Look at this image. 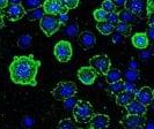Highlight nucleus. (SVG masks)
I'll list each match as a JSON object with an SVG mask.
<instances>
[{
	"instance_id": "f257e3e1",
	"label": "nucleus",
	"mask_w": 154,
	"mask_h": 129,
	"mask_svg": "<svg viewBox=\"0 0 154 129\" xmlns=\"http://www.w3.org/2000/svg\"><path fill=\"white\" fill-rule=\"evenodd\" d=\"M41 67V61L35 60L34 55H21L15 57L9 65V75L12 82L19 85L36 86V76Z\"/></svg>"
},
{
	"instance_id": "f03ea898",
	"label": "nucleus",
	"mask_w": 154,
	"mask_h": 129,
	"mask_svg": "<svg viewBox=\"0 0 154 129\" xmlns=\"http://www.w3.org/2000/svg\"><path fill=\"white\" fill-rule=\"evenodd\" d=\"M94 116V110L92 104L86 100H78L77 105L73 108V118L77 122L86 123L92 120Z\"/></svg>"
},
{
	"instance_id": "7ed1b4c3",
	"label": "nucleus",
	"mask_w": 154,
	"mask_h": 129,
	"mask_svg": "<svg viewBox=\"0 0 154 129\" xmlns=\"http://www.w3.org/2000/svg\"><path fill=\"white\" fill-rule=\"evenodd\" d=\"M78 88L74 82H59L52 90V96L58 100H65L69 97H74Z\"/></svg>"
},
{
	"instance_id": "20e7f679",
	"label": "nucleus",
	"mask_w": 154,
	"mask_h": 129,
	"mask_svg": "<svg viewBox=\"0 0 154 129\" xmlns=\"http://www.w3.org/2000/svg\"><path fill=\"white\" fill-rule=\"evenodd\" d=\"M39 28L49 37L54 35L60 28V23H59V20H58V16L45 14L39 20Z\"/></svg>"
},
{
	"instance_id": "39448f33",
	"label": "nucleus",
	"mask_w": 154,
	"mask_h": 129,
	"mask_svg": "<svg viewBox=\"0 0 154 129\" xmlns=\"http://www.w3.org/2000/svg\"><path fill=\"white\" fill-rule=\"evenodd\" d=\"M89 66L95 69L97 74L106 75L107 72L110 69L111 61L107 54H97L89 59Z\"/></svg>"
},
{
	"instance_id": "423d86ee",
	"label": "nucleus",
	"mask_w": 154,
	"mask_h": 129,
	"mask_svg": "<svg viewBox=\"0 0 154 129\" xmlns=\"http://www.w3.org/2000/svg\"><path fill=\"white\" fill-rule=\"evenodd\" d=\"M54 53L58 61L67 62V61L71 60V58L73 55V48H72V45H71L69 42L60 40L54 45Z\"/></svg>"
},
{
	"instance_id": "0eeeda50",
	"label": "nucleus",
	"mask_w": 154,
	"mask_h": 129,
	"mask_svg": "<svg viewBox=\"0 0 154 129\" xmlns=\"http://www.w3.org/2000/svg\"><path fill=\"white\" fill-rule=\"evenodd\" d=\"M42 7L44 9V13L49 15H58L69 12V9L63 5L60 0H45Z\"/></svg>"
},
{
	"instance_id": "6e6552de",
	"label": "nucleus",
	"mask_w": 154,
	"mask_h": 129,
	"mask_svg": "<svg viewBox=\"0 0 154 129\" xmlns=\"http://www.w3.org/2000/svg\"><path fill=\"white\" fill-rule=\"evenodd\" d=\"M97 77V73L94 68H92L91 66L88 67H81L78 70V78L79 81L85 85H91L95 82Z\"/></svg>"
},
{
	"instance_id": "1a4fd4ad",
	"label": "nucleus",
	"mask_w": 154,
	"mask_h": 129,
	"mask_svg": "<svg viewBox=\"0 0 154 129\" xmlns=\"http://www.w3.org/2000/svg\"><path fill=\"white\" fill-rule=\"evenodd\" d=\"M134 98L137 99L138 101H140L143 105H145L146 107L148 105H151L152 101H153V93H152L151 88L143 86L141 89L137 90L136 93H134Z\"/></svg>"
},
{
	"instance_id": "9d476101",
	"label": "nucleus",
	"mask_w": 154,
	"mask_h": 129,
	"mask_svg": "<svg viewBox=\"0 0 154 129\" xmlns=\"http://www.w3.org/2000/svg\"><path fill=\"white\" fill-rule=\"evenodd\" d=\"M78 40H79V44L82 46L85 50H89L96 44V37H95V35L93 34L92 31L89 30L82 31L79 35Z\"/></svg>"
},
{
	"instance_id": "9b49d317",
	"label": "nucleus",
	"mask_w": 154,
	"mask_h": 129,
	"mask_svg": "<svg viewBox=\"0 0 154 129\" xmlns=\"http://www.w3.org/2000/svg\"><path fill=\"white\" fill-rule=\"evenodd\" d=\"M91 123V129H107L109 127V116L106 114H94Z\"/></svg>"
},
{
	"instance_id": "f8f14e48",
	"label": "nucleus",
	"mask_w": 154,
	"mask_h": 129,
	"mask_svg": "<svg viewBox=\"0 0 154 129\" xmlns=\"http://www.w3.org/2000/svg\"><path fill=\"white\" fill-rule=\"evenodd\" d=\"M143 123H144V118L141 115L128 114L123 119V126L125 129H136L143 126Z\"/></svg>"
},
{
	"instance_id": "ddd939ff",
	"label": "nucleus",
	"mask_w": 154,
	"mask_h": 129,
	"mask_svg": "<svg viewBox=\"0 0 154 129\" xmlns=\"http://www.w3.org/2000/svg\"><path fill=\"white\" fill-rule=\"evenodd\" d=\"M26 15V9L22 5H11L7 8V16L11 21L21 20Z\"/></svg>"
},
{
	"instance_id": "4468645a",
	"label": "nucleus",
	"mask_w": 154,
	"mask_h": 129,
	"mask_svg": "<svg viewBox=\"0 0 154 129\" xmlns=\"http://www.w3.org/2000/svg\"><path fill=\"white\" fill-rule=\"evenodd\" d=\"M126 111L128 114H132V115H145L147 112V108L145 105H143L140 101H138L134 98L129 105H126Z\"/></svg>"
},
{
	"instance_id": "2eb2a0df",
	"label": "nucleus",
	"mask_w": 154,
	"mask_h": 129,
	"mask_svg": "<svg viewBox=\"0 0 154 129\" xmlns=\"http://www.w3.org/2000/svg\"><path fill=\"white\" fill-rule=\"evenodd\" d=\"M124 7L132 12L134 15H140L145 9V1L144 0H126Z\"/></svg>"
},
{
	"instance_id": "dca6fc26",
	"label": "nucleus",
	"mask_w": 154,
	"mask_h": 129,
	"mask_svg": "<svg viewBox=\"0 0 154 129\" xmlns=\"http://www.w3.org/2000/svg\"><path fill=\"white\" fill-rule=\"evenodd\" d=\"M132 44H133V46L136 48H139V50H145V48H147V46L149 44V40H148L146 32L134 34L132 36Z\"/></svg>"
},
{
	"instance_id": "f3484780",
	"label": "nucleus",
	"mask_w": 154,
	"mask_h": 129,
	"mask_svg": "<svg viewBox=\"0 0 154 129\" xmlns=\"http://www.w3.org/2000/svg\"><path fill=\"white\" fill-rule=\"evenodd\" d=\"M134 99V93L128 91H122L116 95V104L119 106H126Z\"/></svg>"
},
{
	"instance_id": "a211bd4d",
	"label": "nucleus",
	"mask_w": 154,
	"mask_h": 129,
	"mask_svg": "<svg viewBox=\"0 0 154 129\" xmlns=\"http://www.w3.org/2000/svg\"><path fill=\"white\" fill-rule=\"evenodd\" d=\"M104 76H106V81L110 84L114 83V82H117V81H121L123 74L118 68H110Z\"/></svg>"
},
{
	"instance_id": "6ab92c4d",
	"label": "nucleus",
	"mask_w": 154,
	"mask_h": 129,
	"mask_svg": "<svg viewBox=\"0 0 154 129\" xmlns=\"http://www.w3.org/2000/svg\"><path fill=\"white\" fill-rule=\"evenodd\" d=\"M44 15H45V13H44L43 7H37L34 8V9L27 10L24 16H27V19L29 21H36V20H41Z\"/></svg>"
},
{
	"instance_id": "aec40b11",
	"label": "nucleus",
	"mask_w": 154,
	"mask_h": 129,
	"mask_svg": "<svg viewBox=\"0 0 154 129\" xmlns=\"http://www.w3.org/2000/svg\"><path fill=\"white\" fill-rule=\"evenodd\" d=\"M96 28L104 36H108V35H111V34L115 32V25L111 24V23L107 22V21H104V22H97Z\"/></svg>"
},
{
	"instance_id": "412c9836",
	"label": "nucleus",
	"mask_w": 154,
	"mask_h": 129,
	"mask_svg": "<svg viewBox=\"0 0 154 129\" xmlns=\"http://www.w3.org/2000/svg\"><path fill=\"white\" fill-rule=\"evenodd\" d=\"M118 17H119V21H122V22H125V23H133L136 21V15L130 12L129 9H126V8H124V9H121L119 10V13H118Z\"/></svg>"
},
{
	"instance_id": "4be33fe9",
	"label": "nucleus",
	"mask_w": 154,
	"mask_h": 129,
	"mask_svg": "<svg viewBox=\"0 0 154 129\" xmlns=\"http://www.w3.org/2000/svg\"><path fill=\"white\" fill-rule=\"evenodd\" d=\"M63 34L69 36V37H75L78 34H79V25H78L77 22H71L69 23L64 30H63Z\"/></svg>"
},
{
	"instance_id": "5701e85b",
	"label": "nucleus",
	"mask_w": 154,
	"mask_h": 129,
	"mask_svg": "<svg viewBox=\"0 0 154 129\" xmlns=\"http://www.w3.org/2000/svg\"><path fill=\"white\" fill-rule=\"evenodd\" d=\"M31 45V36L29 34H23L21 35L19 39H17V46L21 48V50H27L29 48Z\"/></svg>"
},
{
	"instance_id": "b1692460",
	"label": "nucleus",
	"mask_w": 154,
	"mask_h": 129,
	"mask_svg": "<svg viewBox=\"0 0 154 129\" xmlns=\"http://www.w3.org/2000/svg\"><path fill=\"white\" fill-rule=\"evenodd\" d=\"M115 31L122 34L123 36H128V35H130V32H131V25H130L129 23L119 21V22L115 25Z\"/></svg>"
},
{
	"instance_id": "393cba45",
	"label": "nucleus",
	"mask_w": 154,
	"mask_h": 129,
	"mask_svg": "<svg viewBox=\"0 0 154 129\" xmlns=\"http://www.w3.org/2000/svg\"><path fill=\"white\" fill-rule=\"evenodd\" d=\"M22 5L26 10H29V9H34V8L42 7L43 6V2L42 0H22Z\"/></svg>"
},
{
	"instance_id": "a878e982",
	"label": "nucleus",
	"mask_w": 154,
	"mask_h": 129,
	"mask_svg": "<svg viewBox=\"0 0 154 129\" xmlns=\"http://www.w3.org/2000/svg\"><path fill=\"white\" fill-rule=\"evenodd\" d=\"M108 90L112 93H119V92L124 91V82L121 80V81H117V82H114V83H110L108 85Z\"/></svg>"
},
{
	"instance_id": "bb28decb",
	"label": "nucleus",
	"mask_w": 154,
	"mask_h": 129,
	"mask_svg": "<svg viewBox=\"0 0 154 129\" xmlns=\"http://www.w3.org/2000/svg\"><path fill=\"white\" fill-rule=\"evenodd\" d=\"M93 16L94 19L97 21V22H104L107 21V16H108V13L102 9V8H99V9H95L94 13H93Z\"/></svg>"
},
{
	"instance_id": "cd10ccee",
	"label": "nucleus",
	"mask_w": 154,
	"mask_h": 129,
	"mask_svg": "<svg viewBox=\"0 0 154 129\" xmlns=\"http://www.w3.org/2000/svg\"><path fill=\"white\" fill-rule=\"evenodd\" d=\"M57 129H77V128H75L74 122L72 121L71 119H69V118H66V119L60 120V122L58 123Z\"/></svg>"
},
{
	"instance_id": "c85d7f7f",
	"label": "nucleus",
	"mask_w": 154,
	"mask_h": 129,
	"mask_svg": "<svg viewBox=\"0 0 154 129\" xmlns=\"http://www.w3.org/2000/svg\"><path fill=\"white\" fill-rule=\"evenodd\" d=\"M124 76H125V78H126V81H129V82H134L136 80H138L139 74L136 69L129 68V69H126V70H125Z\"/></svg>"
},
{
	"instance_id": "c756f323",
	"label": "nucleus",
	"mask_w": 154,
	"mask_h": 129,
	"mask_svg": "<svg viewBox=\"0 0 154 129\" xmlns=\"http://www.w3.org/2000/svg\"><path fill=\"white\" fill-rule=\"evenodd\" d=\"M101 8L104 9L107 13L116 12V5L112 0H103L102 1V5H101Z\"/></svg>"
},
{
	"instance_id": "7c9ffc66",
	"label": "nucleus",
	"mask_w": 154,
	"mask_h": 129,
	"mask_svg": "<svg viewBox=\"0 0 154 129\" xmlns=\"http://www.w3.org/2000/svg\"><path fill=\"white\" fill-rule=\"evenodd\" d=\"M78 103V99L75 97H69V98L64 100V108L67 111H73V108L75 107Z\"/></svg>"
},
{
	"instance_id": "2f4dec72",
	"label": "nucleus",
	"mask_w": 154,
	"mask_h": 129,
	"mask_svg": "<svg viewBox=\"0 0 154 129\" xmlns=\"http://www.w3.org/2000/svg\"><path fill=\"white\" fill-rule=\"evenodd\" d=\"M60 1L67 9H74L79 5V0H60Z\"/></svg>"
},
{
	"instance_id": "473e14b6",
	"label": "nucleus",
	"mask_w": 154,
	"mask_h": 129,
	"mask_svg": "<svg viewBox=\"0 0 154 129\" xmlns=\"http://www.w3.org/2000/svg\"><path fill=\"white\" fill-rule=\"evenodd\" d=\"M107 22L111 23L116 25L117 23L119 22V17H118V13L117 12H112V13H108V16H107Z\"/></svg>"
},
{
	"instance_id": "72a5a7b5",
	"label": "nucleus",
	"mask_w": 154,
	"mask_h": 129,
	"mask_svg": "<svg viewBox=\"0 0 154 129\" xmlns=\"http://www.w3.org/2000/svg\"><path fill=\"white\" fill-rule=\"evenodd\" d=\"M124 91L132 92V93H136L137 89H136V85L133 82H124Z\"/></svg>"
},
{
	"instance_id": "f704fd0d",
	"label": "nucleus",
	"mask_w": 154,
	"mask_h": 129,
	"mask_svg": "<svg viewBox=\"0 0 154 129\" xmlns=\"http://www.w3.org/2000/svg\"><path fill=\"white\" fill-rule=\"evenodd\" d=\"M123 35L122 34H119V32H117L115 31L114 34H112V37H111V40H112V43L114 44H121L122 42H123Z\"/></svg>"
},
{
	"instance_id": "c9c22d12",
	"label": "nucleus",
	"mask_w": 154,
	"mask_h": 129,
	"mask_svg": "<svg viewBox=\"0 0 154 129\" xmlns=\"http://www.w3.org/2000/svg\"><path fill=\"white\" fill-rule=\"evenodd\" d=\"M22 125L23 127H27V128H30L31 126L34 125V120L31 119L30 116H24L22 120Z\"/></svg>"
},
{
	"instance_id": "e433bc0d",
	"label": "nucleus",
	"mask_w": 154,
	"mask_h": 129,
	"mask_svg": "<svg viewBox=\"0 0 154 129\" xmlns=\"http://www.w3.org/2000/svg\"><path fill=\"white\" fill-rule=\"evenodd\" d=\"M146 9H147V15L154 13V0H147Z\"/></svg>"
},
{
	"instance_id": "4c0bfd02",
	"label": "nucleus",
	"mask_w": 154,
	"mask_h": 129,
	"mask_svg": "<svg viewBox=\"0 0 154 129\" xmlns=\"http://www.w3.org/2000/svg\"><path fill=\"white\" fill-rule=\"evenodd\" d=\"M58 20H59L60 25H63V24H66V23L69 22V15H67V13H64V14H58Z\"/></svg>"
},
{
	"instance_id": "58836bf2",
	"label": "nucleus",
	"mask_w": 154,
	"mask_h": 129,
	"mask_svg": "<svg viewBox=\"0 0 154 129\" xmlns=\"http://www.w3.org/2000/svg\"><path fill=\"white\" fill-rule=\"evenodd\" d=\"M147 37H148V40H152V42H154V28H148V30H147L146 32Z\"/></svg>"
},
{
	"instance_id": "ea45409f",
	"label": "nucleus",
	"mask_w": 154,
	"mask_h": 129,
	"mask_svg": "<svg viewBox=\"0 0 154 129\" xmlns=\"http://www.w3.org/2000/svg\"><path fill=\"white\" fill-rule=\"evenodd\" d=\"M148 24L151 28H154V13L148 15Z\"/></svg>"
},
{
	"instance_id": "a19ab883",
	"label": "nucleus",
	"mask_w": 154,
	"mask_h": 129,
	"mask_svg": "<svg viewBox=\"0 0 154 129\" xmlns=\"http://www.w3.org/2000/svg\"><path fill=\"white\" fill-rule=\"evenodd\" d=\"M114 2H115L116 7H122L125 5V2H126V0H112Z\"/></svg>"
},
{
	"instance_id": "79ce46f5",
	"label": "nucleus",
	"mask_w": 154,
	"mask_h": 129,
	"mask_svg": "<svg viewBox=\"0 0 154 129\" xmlns=\"http://www.w3.org/2000/svg\"><path fill=\"white\" fill-rule=\"evenodd\" d=\"M151 57V52H148V51H145V52H141L140 53V58L141 59H144V60H146Z\"/></svg>"
},
{
	"instance_id": "37998d69",
	"label": "nucleus",
	"mask_w": 154,
	"mask_h": 129,
	"mask_svg": "<svg viewBox=\"0 0 154 129\" xmlns=\"http://www.w3.org/2000/svg\"><path fill=\"white\" fill-rule=\"evenodd\" d=\"M8 0H0V9H4L8 6Z\"/></svg>"
},
{
	"instance_id": "c03bdc74",
	"label": "nucleus",
	"mask_w": 154,
	"mask_h": 129,
	"mask_svg": "<svg viewBox=\"0 0 154 129\" xmlns=\"http://www.w3.org/2000/svg\"><path fill=\"white\" fill-rule=\"evenodd\" d=\"M11 2V5H21L22 0H8Z\"/></svg>"
},
{
	"instance_id": "a18cd8bd",
	"label": "nucleus",
	"mask_w": 154,
	"mask_h": 129,
	"mask_svg": "<svg viewBox=\"0 0 154 129\" xmlns=\"http://www.w3.org/2000/svg\"><path fill=\"white\" fill-rule=\"evenodd\" d=\"M130 68H131V69L137 68V65H136V61H134V60H132L131 62H130Z\"/></svg>"
},
{
	"instance_id": "49530a36",
	"label": "nucleus",
	"mask_w": 154,
	"mask_h": 129,
	"mask_svg": "<svg viewBox=\"0 0 154 129\" xmlns=\"http://www.w3.org/2000/svg\"><path fill=\"white\" fill-rule=\"evenodd\" d=\"M146 129H154V125L152 123V122H147Z\"/></svg>"
},
{
	"instance_id": "de8ad7c7",
	"label": "nucleus",
	"mask_w": 154,
	"mask_h": 129,
	"mask_svg": "<svg viewBox=\"0 0 154 129\" xmlns=\"http://www.w3.org/2000/svg\"><path fill=\"white\" fill-rule=\"evenodd\" d=\"M4 22H2V14H1V10H0V25H2Z\"/></svg>"
},
{
	"instance_id": "09e8293b",
	"label": "nucleus",
	"mask_w": 154,
	"mask_h": 129,
	"mask_svg": "<svg viewBox=\"0 0 154 129\" xmlns=\"http://www.w3.org/2000/svg\"><path fill=\"white\" fill-rule=\"evenodd\" d=\"M152 53H153V55H154V44H153V46H152Z\"/></svg>"
},
{
	"instance_id": "8fccbe9b",
	"label": "nucleus",
	"mask_w": 154,
	"mask_h": 129,
	"mask_svg": "<svg viewBox=\"0 0 154 129\" xmlns=\"http://www.w3.org/2000/svg\"><path fill=\"white\" fill-rule=\"evenodd\" d=\"M136 129H144V128H143V127L140 126V127H138V128H136Z\"/></svg>"
},
{
	"instance_id": "3c124183",
	"label": "nucleus",
	"mask_w": 154,
	"mask_h": 129,
	"mask_svg": "<svg viewBox=\"0 0 154 129\" xmlns=\"http://www.w3.org/2000/svg\"><path fill=\"white\" fill-rule=\"evenodd\" d=\"M152 93H153V99H154V89L152 90Z\"/></svg>"
},
{
	"instance_id": "603ef678",
	"label": "nucleus",
	"mask_w": 154,
	"mask_h": 129,
	"mask_svg": "<svg viewBox=\"0 0 154 129\" xmlns=\"http://www.w3.org/2000/svg\"><path fill=\"white\" fill-rule=\"evenodd\" d=\"M77 129H81V128H77Z\"/></svg>"
}]
</instances>
